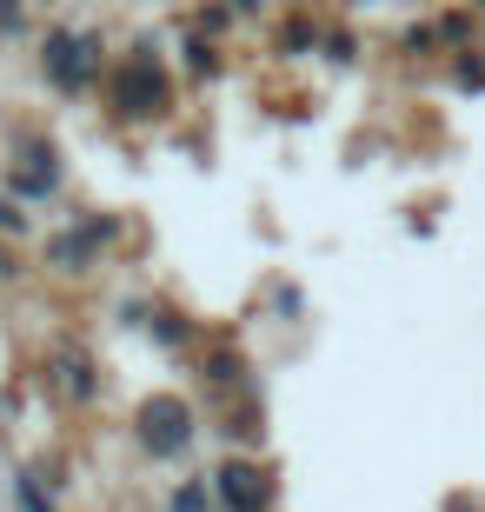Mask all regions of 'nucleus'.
Returning <instances> with one entry per match:
<instances>
[{"label": "nucleus", "instance_id": "f257e3e1", "mask_svg": "<svg viewBox=\"0 0 485 512\" xmlns=\"http://www.w3.org/2000/svg\"><path fill=\"white\" fill-rule=\"evenodd\" d=\"M113 107H120V114H147V107H160V74H153L147 60H133L127 74L113 80Z\"/></svg>", "mask_w": 485, "mask_h": 512}, {"label": "nucleus", "instance_id": "f03ea898", "mask_svg": "<svg viewBox=\"0 0 485 512\" xmlns=\"http://www.w3.org/2000/svg\"><path fill=\"white\" fill-rule=\"evenodd\" d=\"M226 499H233L240 512L260 506V486H253V473H246V466H233V473H226Z\"/></svg>", "mask_w": 485, "mask_h": 512}]
</instances>
